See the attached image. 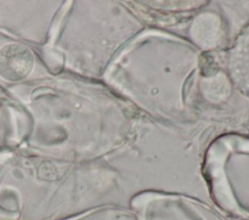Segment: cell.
I'll return each mask as SVG.
<instances>
[{
    "label": "cell",
    "instance_id": "cell-1",
    "mask_svg": "<svg viewBox=\"0 0 249 220\" xmlns=\"http://www.w3.org/2000/svg\"><path fill=\"white\" fill-rule=\"evenodd\" d=\"M34 65L31 50L21 44H8L0 48V77L8 81L26 79Z\"/></svg>",
    "mask_w": 249,
    "mask_h": 220
}]
</instances>
